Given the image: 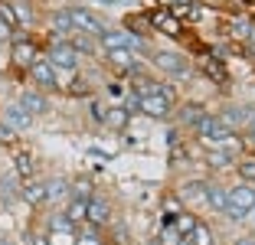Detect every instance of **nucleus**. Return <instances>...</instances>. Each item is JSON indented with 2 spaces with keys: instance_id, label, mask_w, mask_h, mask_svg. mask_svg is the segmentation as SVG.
Segmentation results:
<instances>
[{
  "instance_id": "1",
  "label": "nucleus",
  "mask_w": 255,
  "mask_h": 245,
  "mask_svg": "<svg viewBox=\"0 0 255 245\" xmlns=\"http://www.w3.org/2000/svg\"><path fill=\"white\" fill-rule=\"evenodd\" d=\"M137 112L147 115V118H154V121H167L173 112H177V92H173V85H164V82H160V89L154 92V95H147V98L137 102Z\"/></svg>"
},
{
  "instance_id": "2",
  "label": "nucleus",
  "mask_w": 255,
  "mask_h": 245,
  "mask_svg": "<svg viewBox=\"0 0 255 245\" xmlns=\"http://www.w3.org/2000/svg\"><path fill=\"white\" fill-rule=\"evenodd\" d=\"M10 46H13V49H10V62H13V69H20V72H30L33 62L43 59V46L26 30H16L13 39H10Z\"/></svg>"
},
{
  "instance_id": "3",
  "label": "nucleus",
  "mask_w": 255,
  "mask_h": 245,
  "mask_svg": "<svg viewBox=\"0 0 255 245\" xmlns=\"http://www.w3.org/2000/svg\"><path fill=\"white\" fill-rule=\"evenodd\" d=\"M98 43H102V49H105V52L125 49V52H134V56H150L147 39H144V36H134V33H128L125 26H121V30H112V26H108V30L98 36Z\"/></svg>"
},
{
  "instance_id": "4",
  "label": "nucleus",
  "mask_w": 255,
  "mask_h": 245,
  "mask_svg": "<svg viewBox=\"0 0 255 245\" xmlns=\"http://www.w3.org/2000/svg\"><path fill=\"white\" fill-rule=\"evenodd\" d=\"M193 134L200 137V141H206V144H223V141H229V137H236L233 127L223 124V118H219V115H210V112L193 124Z\"/></svg>"
},
{
  "instance_id": "5",
  "label": "nucleus",
  "mask_w": 255,
  "mask_h": 245,
  "mask_svg": "<svg viewBox=\"0 0 255 245\" xmlns=\"http://www.w3.org/2000/svg\"><path fill=\"white\" fill-rule=\"evenodd\" d=\"M69 10V20H72L75 33H85V36H102V33L108 30V23L102 20V16L95 13L92 7H66Z\"/></svg>"
},
{
  "instance_id": "6",
  "label": "nucleus",
  "mask_w": 255,
  "mask_h": 245,
  "mask_svg": "<svg viewBox=\"0 0 255 245\" xmlns=\"http://www.w3.org/2000/svg\"><path fill=\"white\" fill-rule=\"evenodd\" d=\"M150 62H154L160 72L173 75V79H187V75H190V59L183 56V52H177V49H157V52H150Z\"/></svg>"
},
{
  "instance_id": "7",
  "label": "nucleus",
  "mask_w": 255,
  "mask_h": 245,
  "mask_svg": "<svg viewBox=\"0 0 255 245\" xmlns=\"http://www.w3.org/2000/svg\"><path fill=\"white\" fill-rule=\"evenodd\" d=\"M26 75H30V82L36 85L39 92H56V89H62V82H59V69H56L53 62L46 59V56L33 62Z\"/></svg>"
},
{
  "instance_id": "8",
  "label": "nucleus",
  "mask_w": 255,
  "mask_h": 245,
  "mask_svg": "<svg viewBox=\"0 0 255 245\" xmlns=\"http://www.w3.org/2000/svg\"><path fill=\"white\" fill-rule=\"evenodd\" d=\"M147 16H150V26H154V30L157 33H164V36H170V39H180L183 36V30H187V26H183V20L180 16H173L170 10H147Z\"/></svg>"
},
{
  "instance_id": "9",
  "label": "nucleus",
  "mask_w": 255,
  "mask_h": 245,
  "mask_svg": "<svg viewBox=\"0 0 255 245\" xmlns=\"http://www.w3.org/2000/svg\"><path fill=\"white\" fill-rule=\"evenodd\" d=\"M219 118L233 131H246L249 124H255V105H229V108L219 112Z\"/></svg>"
},
{
  "instance_id": "10",
  "label": "nucleus",
  "mask_w": 255,
  "mask_h": 245,
  "mask_svg": "<svg viewBox=\"0 0 255 245\" xmlns=\"http://www.w3.org/2000/svg\"><path fill=\"white\" fill-rule=\"evenodd\" d=\"M0 121H3V124H10L16 134H20V131H26V127H30L36 118H33V115L26 112L20 102H10V105H3V108H0Z\"/></svg>"
},
{
  "instance_id": "11",
  "label": "nucleus",
  "mask_w": 255,
  "mask_h": 245,
  "mask_svg": "<svg viewBox=\"0 0 255 245\" xmlns=\"http://www.w3.org/2000/svg\"><path fill=\"white\" fill-rule=\"evenodd\" d=\"M112 219H115V213H112V203L105 200V196H92L89 200V213H85V223H92V226H98V229H108L112 226Z\"/></svg>"
},
{
  "instance_id": "12",
  "label": "nucleus",
  "mask_w": 255,
  "mask_h": 245,
  "mask_svg": "<svg viewBox=\"0 0 255 245\" xmlns=\"http://www.w3.org/2000/svg\"><path fill=\"white\" fill-rule=\"evenodd\" d=\"M16 102L26 108V112L33 115V118H43V115H49V98H46V92H39V89H26V92H20V98Z\"/></svg>"
},
{
  "instance_id": "13",
  "label": "nucleus",
  "mask_w": 255,
  "mask_h": 245,
  "mask_svg": "<svg viewBox=\"0 0 255 245\" xmlns=\"http://www.w3.org/2000/svg\"><path fill=\"white\" fill-rule=\"evenodd\" d=\"M43 186H46V206H56V203H62V206H66L72 180H69V177H46Z\"/></svg>"
},
{
  "instance_id": "14",
  "label": "nucleus",
  "mask_w": 255,
  "mask_h": 245,
  "mask_svg": "<svg viewBox=\"0 0 255 245\" xmlns=\"http://www.w3.org/2000/svg\"><path fill=\"white\" fill-rule=\"evenodd\" d=\"M200 72H203V79H210L213 85H226V82H229V69H226V62L213 59L210 52H203V59H200Z\"/></svg>"
},
{
  "instance_id": "15",
  "label": "nucleus",
  "mask_w": 255,
  "mask_h": 245,
  "mask_svg": "<svg viewBox=\"0 0 255 245\" xmlns=\"http://www.w3.org/2000/svg\"><path fill=\"white\" fill-rule=\"evenodd\" d=\"M20 200L26 203V206H33V209H39V206H46V186H43V180H23L20 183Z\"/></svg>"
},
{
  "instance_id": "16",
  "label": "nucleus",
  "mask_w": 255,
  "mask_h": 245,
  "mask_svg": "<svg viewBox=\"0 0 255 245\" xmlns=\"http://www.w3.org/2000/svg\"><path fill=\"white\" fill-rule=\"evenodd\" d=\"M206 206H210L213 213L226 216V209H229V186H223V183H213V180H206Z\"/></svg>"
},
{
  "instance_id": "17",
  "label": "nucleus",
  "mask_w": 255,
  "mask_h": 245,
  "mask_svg": "<svg viewBox=\"0 0 255 245\" xmlns=\"http://www.w3.org/2000/svg\"><path fill=\"white\" fill-rule=\"evenodd\" d=\"M229 206H239L246 213H255V186L252 183H239L229 190Z\"/></svg>"
},
{
  "instance_id": "18",
  "label": "nucleus",
  "mask_w": 255,
  "mask_h": 245,
  "mask_svg": "<svg viewBox=\"0 0 255 245\" xmlns=\"http://www.w3.org/2000/svg\"><path fill=\"white\" fill-rule=\"evenodd\" d=\"M102 124L108 127V131H125L128 124H131V112H128L125 105H108L105 108V121Z\"/></svg>"
},
{
  "instance_id": "19",
  "label": "nucleus",
  "mask_w": 255,
  "mask_h": 245,
  "mask_svg": "<svg viewBox=\"0 0 255 245\" xmlns=\"http://www.w3.org/2000/svg\"><path fill=\"white\" fill-rule=\"evenodd\" d=\"M46 232H49V236H75L79 229L69 223L66 213L59 209V213H49V219H46Z\"/></svg>"
},
{
  "instance_id": "20",
  "label": "nucleus",
  "mask_w": 255,
  "mask_h": 245,
  "mask_svg": "<svg viewBox=\"0 0 255 245\" xmlns=\"http://www.w3.org/2000/svg\"><path fill=\"white\" fill-rule=\"evenodd\" d=\"M62 213H66V219H69V223L75 226V229H79V226L85 223V213H89V203H85V200H75V196H69V200H66V206H62Z\"/></svg>"
},
{
  "instance_id": "21",
  "label": "nucleus",
  "mask_w": 255,
  "mask_h": 245,
  "mask_svg": "<svg viewBox=\"0 0 255 245\" xmlns=\"http://www.w3.org/2000/svg\"><path fill=\"white\" fill-rule=\"evenodd\" d=\"M13 173H16L20 180H33V177H36L33 154H26V150H16V154H13Z\"/></svg>"
},
{
  "instance_id": "22",
  "label": "nucleus",
  "mask_w": 255,
  "mask_h": 245,
  "mask_svg": "<svg viewBox=\"0 0 255 245\" xmlns=\"http://www.w3.org/2000/svg\"><path fill=\"white\" fill-rule=\"evenodd\" d=\"M125 30L134 33V36L147 39V33H154V26H150V16L147 13H131V16H125Z\"/></svg>"
},
{
  "instance_id": "23",
  "label": "nucleus",
  "mask_w": 255,
  "mask_h": 245,
  "mask_svg": "<svg viewBox=\"0 0 255 245\" xmlns=\"http://www.w3.org/2000/svg\"><path fill=\"white\" fill-rule=\"evenodd\" d=\"M79 236H75V245H105V229H98L92 223H82L79 226Z\"/></svg>"
},
{
  "instance_id": "24",
  "label": "nucleus",
  "mask_w": 255,
  "mask_h": 245,
  "mask_svg": "<svg viewBox=\"0 0 255 245\" xmlns=\"http://www.w3.org/2000/svg\"><path fill=\"white\" fill-rule=\"evenodd\" d=\"M69 46H72L75 49V56H79V59H82V56H95V36H85V33H72V36H69Z\"/></svg>"
},
{
  "instance_id": "25",
  "label": "nucleus",
  "mask_w": 255,
  "mask_h": 245,
  "mask_svg": "<svg viewBox=\"0 0 255 245\" xmlns=\"http://www.w3.org/2000/svg\"><path fill=\"white\" fill-rule=\"evenodd\" d=\"M177 193H180L183 203H190V200H203L206 203V180H187Z\"/></svg>"
},
{
  "instance_id": "26",
  "label": "nucleus",
  "mask_w": 255,
  "mask_h": 245,
  "mask_svg": "<svg viewBox=\"0 0 255 245\" xmlns=\"http://www.w3.org/2000/svg\"><path fill=\"white\" fill-rule=\"evenodd\" d=\"M187 239H190V245H216V232H213L210 223H203V219L196 223V229Z\"/></svg>"
},
{
  "instance_id": "27",
  "label": "nucleus",
  "mask_w": 255,
  "mask_h": 245,
  "mask_svg": "<svg viewBox=\"0 0 255 245\" xmlns=\"http://www.w3.org/2000/svg\"><path fill=\"white\" fill-rule=\"evenodd\" d=\"M160 209H164V216H167V219H173V216H180L183 209H187V203L180 200V193L167 190V193H164V200H160Z\"/></svg>"
},
{
  "instance_id": "28",
  "label": "nucleus",
  "mask_w": 255,
  "mask_h": 245,
  "mask_svg": "<svg viewBox=\"0 0 255 245\" xmlns=\"http://www.w3.org/2000/svg\"><path fill=\"white\" fill-rule=\"evenodd\" d=\"M203 115H206V112H203V105H200V102H187V105H180V124H183V127H190V131H193V124L203 118Z\"/></svg>"
},
{
  "instance_id": "29",
  "label": "nucleus",
  "mask_w": 255,
  "mask_h": 245,
  "mask_svg": "<svg viewBox=\"0 0 255 245\" xmlns=\"http://www.w3.org/2000/svg\"><path fill=\"white\" fill-rule=\"evenodd\" d=\"M69 196H75V200H85V203H89L92 196H95V183H92L89 177L72 180V186H69Z\"/></svg>"
},
{
  "instance_id": "30",
  "label": "nucleus",
  "mask_w": 255,
  "mask_h": 245,
  "mask_svg": "<svg viewBox=\"0 0 255 245\" xmlns=\"http://www.w3.org/2000/svg\"><path fill=\"white\" fill-rule=\"evenodd\" d=\"M13 10H16V20H20V30L33 26L36 13H33V3H30V0H13Z\"/></svg>"
},
{
  "instance_id": "31",
  "label": "nucleus",
  "mask_w": 255,
  "mask_h": 245,
  "mask_svg": "<svg viewBox=\"0 0 255 245\" xmlns=\"http://www.w3.org/2000/svg\"><path fill=\"white\" fill-rule=\"evenodd\" d=\"M196 223H200V219H196V213H190V209H183L180 216H173V229L180 232V236H190V232L196 229Z\"/></svg>"
},
{
  "instance_id": "32",
  "label": "nucleus",
  "mask_w": 255,
  "mask_h": 245,
  "mask_svg": "<svg viewBox=\"0 0 255 245\" xmlns=\"http://www.w3.org/2000/svg\"><path fill=\"white\" fill-rule=\"evenodd\" d=\"M236 173H239L242 183H255V157L252 154L239 157V160H236Z\"/></svg>"
},
{
  "instance_id": "33",
  "label": "nucleus",
  "mask_w": 255,
  "mask_h": 245,
  "mask_svg": "<svg viewBox=\"0 0 255 245\" xmlns=\"http://www.w3.org/2000/svg\"><path fill=\"white\" fill-rule=\"evenodd\" d=\"M0 23H7L10 30H20V20H16V10H13V0H0Z\"/></svg>"
},
{
  "instance_id": "34",
  "label": "nucleus",
  "mask_w": 255,
  "mask_h": 245,
  "mask_svg": "<svg viewBox=\"0 0 255 245\" xmlns=\"http://www.w3.org/2000/svg\"><path fill=\"white\" fill-rule=\"evenodd\" d=\"M203 160H206V167L219 170V167H229V160H233V157L226 154L223 147H216V150H210V154H203Z\"/></svg>"
},
{
  "instance_id": "35",
  "label": "nucleus",
  "mask_w": 255,
  "mask_h": 245,
  "mask_svg": "<svg viewBox=\"0 0 255 245\" xmlns=\"http://www.w3.org/2000/svg\"><path fill=\"white\" fill-rule=\"evenodd\" d=\"M226 219H229V223H246L249 213H246V209H239V206H229V209H226Z\"/></svg>"
},
{
  "instance_id": "36",
  "label": "nucleus",
  "mask_w": 255,
  "mask_h": 245,
  "mask_svg": "<svg viewBox=\"0 0 255 245\" xmlns=\"http://www.w3.org/2000/svg\"><path fill=\"white\" fill-rule=\"evenodd\" d=\"M16 141V131L10 124H3V121H0V144H13Z\"/></svg>"
},
{
  "instance_id": "37",
  "label": "nucleus",
  "mask_w": 255,
  "mask_h": 245,
  "mask_svg": "<svg viewBox=\"0 0 255 245\" xmlns=\"http://www.w3.org/2000/svg\"><path fill=\"white\" fill-rule=\"evenodd\" d=\"M26 245H49L46 232H26Z\"/></svg>"
},
{
  "instance_id": "38",
  "label": "nucleus",
  "mask_w": 255,
  "mask_h": 245,
  "mask_svg": "<svg viewBox=\"0 0 255 245\" xmlns=\"http://www.w3.org/2000/svg\"><path fill=\"white\" fill-rule=\"evenodd\" d=\"M66 92H69V95H89L92 89H89V85H85V79H75V85H69Z\"/></svg>"
},
{
  "instance_id": "39",
  "label": "nucleus",
  "mask_w": 255,
  "mask_h": 245,
  "mask_svg": "<svg viewBox=\"0 0 255 245\" xmlns=\"http://www.w3.org/2000/svg\"><path fill=\"white\" fill-rule=\"evenodd\" d=\"M92 121H98V124H102V121H105V105H92Z\"/></svg>"
},
{
  "instance_id": "40",
  "label": "nucleus",
  "mask_w": 255,
  "mask_h": 245,
  "mask_svg": "<svg viewBox=\"0 0 255 245\" xmlns=\"http://www.w3.org/2000/svg\"><path fill=\"white\" fill-rule=\"evenodd\" d=\"M242 144L255 147V124H249V127H246V134H242Z\"/></svg>"
},
{
  "instance_id": "41",
  "label": "nucleus",
  "mask_w": 255,
  "mask_h": 245,
  "mask_svg": "<svg viewBox=\"0 0 255 245\" xmlns=\"http://www.w3.org/2000/svg\"><path fill=\"white\" fill-rule=\"evenodd\" d=\"M13 39V30H10L7 23H0V43H10Z\"/></svg>"
},
{
  "instance_id": "42",
  "label": "nucleus",
  "mask_w": 255,
  "mask_h": 245,
  "mask_svg": "<svg viewBox=\"0 0 255 245\" xmlns=\"http://www.w3.org/2000/svg\"><path fill=\"white\" fill-rule=\"evenodd\" d=\"M92 3H105V7H121V3H128V0H92Z\"/></svg>"
},
{
  "instance_id": "43",
  "label": "nucleus",
  "mask_w": 255,
  "mask_h": 245,
  "mask_svg": "<svg viewBox=\"0 0 255 245\" xmlns=\"http://www.w3.org/2000/svg\"><path fill=\"white\" fill-rule=\"evenodd\" d=\"M233 245H255V236H242V239H236Z\"/></svg>"
},
{
  "instance_id": "44",
  "label": "nucleus",
  "mask_w": 255,
  "mask_h": 245,
  "mask_svg": "<svg viewBox=\"0 0 255 245\" xmlns=\"http://www.w3.org/2000/svg\"><path fill=\"white\" fill-rule=\"evenodd\" d=\"M154 3H157V10H170L173 7V0H154Z\"/></svg>"
},
{
  "instance_id": "45",
  "label": "nucleus",
  "mask_w": 255,
  "mask_h": 245,
  "mask_svg": "<svg viewBox=\"0 0 255 245\" xmlns=\"http://www.w3.org/2000/svg\"><path fill=\"white\" fill-rule=\"evenodd\" d=\"M249 59L255 62V39H249Z\"/></svg>"
},
{
  "instance_id": "46",
  "label": "nucleus",
  "mask_w": 255,
  "mask_h": 245,
  "mask_svg": "<svg viewBox=\"0 0 255 245\" xmlns=\"http://www.w3.org/2000/svg\"><path fill=\"white\" fill-rule=\"evenodd\" d=\"M236 3H242V7H255V0H236Z\"/></svg>"
},
{
  "instance_id": "47",
  "label": "nucleus",
  "mask_w": 255,
  "mask_h": 245,
  "mask_svg": "<svg viewBox=\"0 0 255 245\" xmlns=\"http://www.w3.org/2000/svg\"><path fill=\"white\" fill-rule=\"evenodd\" d=\"M0 245H13V239H7V236H0Z\"/></svg>"
}]
</instances>
